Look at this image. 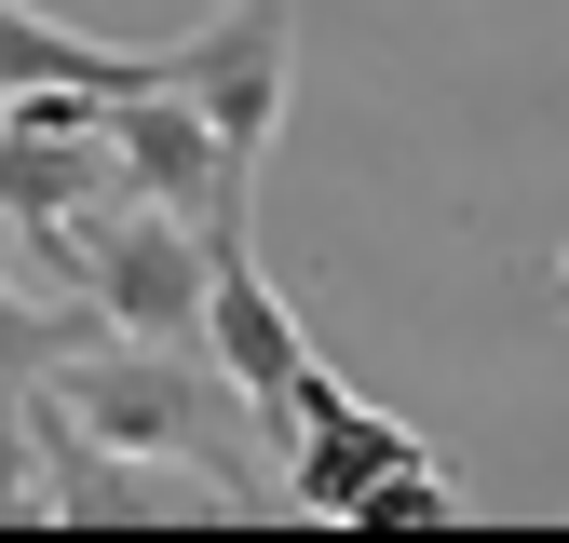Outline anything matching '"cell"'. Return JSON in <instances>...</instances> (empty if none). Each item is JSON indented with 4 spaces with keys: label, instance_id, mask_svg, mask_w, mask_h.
<instances>
[{
    "label": "cell",
    "instance_id": "8992f818",
    "mask_svg": "<svg viewBox=\"0 0 569 543\" xmlns=\"http://www.w3.org/2000/svg\"><path fill=\"white\" fill-rule=\"evenodd\" d=\"M54 82L136 96V82H163V55H122V41H82V28H41L28 0H0V96H54Z\"/></svg>",
    "mask_w": 569,
    "mask_h": 543
},
{
    "label": "cell",
    "instance_id": "9c48e42d",
    "mask_svg": "<svg viewBox=\"0 0 569 543\" xmlns=\"http://www.w3.org/2000/svg\"><path fill=\"white\" fill-rule=\"evenodd\" d=\"M556 313H569V258H556Z\"/></svg>",
    "mask_w": 569,
    "mask_h": 543
},
{
    "label": "cell",
    "instance_id": "277c9868",
    "mask_svg": "<svg viewBox=\"0 0 569 543\" xmlns=\"http://www.w3.org/2000/svg\"><path fill=\"white\" fill-rule=\"evenodd\" d=\"M41 475H54V516H82V530H109V516H244V503H258L244 475H218V462L82 435L54 394H41Z\"/></svg>",
    "mask_w": 569,
    "mask_h": 543
},
{
    "label": "cell",
    "instance_id": "3957f363",
    "mask_svg": "<svg viewBox=\"0 0 569 543\" xmlns=\"http://www.w3.org/2000/svg\"><path fill=\"white\" fill-rule=\"evenodd\" d=\"M163 82L258 164L271 136H284V82H299V0H218L203 28L163 41Z\"/></svg>",
    "mask_w": 569,
    "mask_h": 543
},
{
    "label": "cell",
    "instance_id": "5b68a950",
    "mask_svg": "<svg viewBox=\"0 0 569 543\" xmlns=\"http://www.w3.org/2000/svg\"><path fill=\"white\" fill-rule=\"evenodd\" d=\"M203 354L231 367V394L258 407V448H271L284 394H299V367H312V339H299V313H284V286L258 272V245H244V231L218 245V299H203Z\"/></svg>",
    "mask_w": 569,
    "mask_h": 543
},
{
    "label": "cell",
    "instance_id": "6da1fadb",
    "mask_svg": "<svg viewBox=\"0 0 569 543\" xmlns=\"http://www.w3.org/2000/svg\"><path fill=\"white\" fill-rule=\"evenodd\" d=\"M41 394H54L82 435L177 448V462H218V475H244V490H258V462L231 448L258 407L231 394V367H218V354H177V339H122V326H96L82 354H54V367H41Z\"/></svg>",
    "mask_w": 569,
    "mask_h": 543
},
{
    "label": "cell",
    "instance_id": "ba28073f",
    "mask_svg": "<svg viewBox=\"0 0 569 543\" xmlns=\"http://www.w3.org/2000/svg\"><path fill=\"white\" fill-rule=\"evenodd\" d=\"M41 367H54V326H28L0 299V394H41Z\"/></svg>",
    "mask_w": 569,
    "mask_h": 543
},
{
    "label": "cell",
    "instance_id": "7a4b0ae2",
    "mask_svg": "<svg viewBox=\"0 0 569 543\" xmlns=\"http://www.w3.org/2000/svg\"><path fill=\"white\" fill-rule=\"evenodd\" d=\"M54 272L96 299V326L122 339H177V354H203V299H218V245H203L177 204L150 190H109L96 218H54Z\"/></svg>",
    "mask_w": 569,
    "mask_h": 543
},
{
    "label": "cell",
    "instance_id": "52a82bcc",
    "mask_svg": "<svg viewBox=\"0 0 569 543\" xmlns=\"http://www.w3.org/2000/svg\"><path fill=\"white\" fill-rule=\"evenodd\" d=\"M339 530H461V490H448V462L420 448V462H393V475H380V490L352 503Z\"/></svg>",
    "mask_w": 569,
    "mask_h": 543
}]
</instances>
